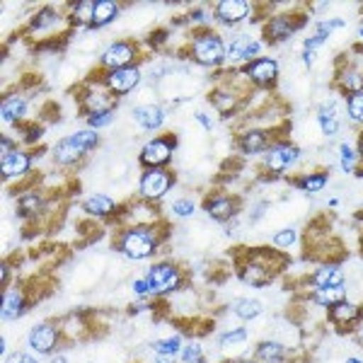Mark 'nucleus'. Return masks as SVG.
<instances>
[{"label": "nucleus", "instance_id": "obj_8", "mask_svg": "<svg viewBox=\"0 0 363 363\" xmlns=\"http://www.w3.org/2000/svg\"><path fill=\"white\" fill-rule=\"evenodd\" d=\"M140 44L138 42H128V39H121V42H112L104 49L102 58H99V68L104 70H121L128 66H138L140 61Z\"/></svg>", "mask_w": 363, "mask_h": 363}, {"label": "nucleus", "instance_id": "obj_30", "mask_svg": "<svg viewBox=\"0 0 363 363\" xmlns=\"http://www.w3.org/2000/svg\"><path fill=\"white\" fill-rule=\"evenodd\" d=\"M114 211H116L114 199H109L104 194H92L85 201V213H90L92 218H107V216H112Z\"/></svg>", "mask_w": 363, "mask_h": 363}, {"label": "nucleus", "instance_id": "obj_19", "mask_svg": "<svg viewBox=\"0 0 363 363\" xmlns=\"http://www.w3.org/2000/svg\"><path fill=\"white\" fill-rule=\"evenodd\" d=\"M203 211L213 220H233L240 213V199L230 194H216L203 201Z\"/></svg>", "mask_w": 363, "mask_h": 363}, {"label": "nucleus", "instance_id": "obj_33", "mask_svg": "<svg viewBox=\"0 0 363 363\" xmlns=\"http://www.w3.org/2000/svg\"><path fill=\"white\" fill-rule=\"evenodd\" d=\"M42 206H44V199H42L39 191H34V189L22 191L20 199H17V208H20V216H37Z\"/></svg>", "mask_w": 363, "mask_h": 363}, {"label": "nucleus", "instance_id": "obj_26", "mask_svg": "<svg viewBox=\"0 0 363 363\" xmlns=\"http://www.w3.org/2000/svg\"><path fill=\"white\" fill-rule=\"evenodd\" d=\"M58 22H61V13L54 5H46V8L37 10L29 20V32H51Z\"/></svg>", "mask_w": 363, "mask_h": 363}, {"label": "nucleus", "instance_id": "obj_1", "mask_svg": "<svg viewBox=\"0 0 363 363\" xmlns=\"http://www.w3.org/2000/svg\"><path fill=\"white\" fill-rule=\"evenodd\" d=\"M160 228L165 225H128L116 240V250L124 252L128 259H145V257L155 255V250L160 247Z\"/></svg>", "mask_w": 363, "mask_h": 363}, {"label": "nucleus", "instance_id": "obj_13", "mask_svg": "<svg viewBox=\"0 0 363 363\" xmlns=\"http://www.w3.org/2000/svg\"><path fill=\"white\" fill-rule=\"evenodd\" d=\"M238 274L245 284L252 286V289H264V286L272 284L274 277H277L272 269L267 264H262L259 259H255L250 252H245V262H238Z\"/></svg>", "mask_w": 363, "mask_h": 363}, {"label": "nucleus", "instance_id": "obj_7", "mask_svg": "<svg viewBox=\"0 0 363 363\" xmlns=\"http://www.w3.org/2000/svg\"><path fill=\"white\" fill-rule=\"evenodd\" d=\"M145 284H148V296H167L174 294V291L182 286V272L179 267L167 264V262H160V264H153L145 272Z\"/></svg>", "mask_w": 363, "mask_h": 363}, {"label": "nucleus", "instance_id": "obj_16", "mask_svg": "<svg viewBox=\"0 0 363 363\" xmlns=\"http://www.w3.org/2000/svg\"><path fill=\"white\" fill-rule=\"evenodd\" d=\"M32 153H27V150H13L10 155H3L0 157V174H3V179H20V177H27L29 169H32Z\"/></svg>", "mask_w": 363, "mask_h": 363}, {"label": "nucleus", "instance_id": "obj_11", "mask_svg": "<svg viewBox=\"0 0 363 363\" xmlns=\"http://www.w3.org/2000/svg\"><path fill=\"white\" fill-rule=\"evenodd\" d=\"M61 339H63V330L58 322H42V325H37L27 335V344L37 354H54V349L61 344Z\"/></svg>", "mask_w": 363, "mask_h": 363}, {"label": "nucleus", "instance_id": "obj_36", "mask_svg": "<svg viewBox=\"0 0 363 363\" xmlns=\"http://www.w3.org/2000/svg\"><path fill=\"white\" fill-rule=\"evenodd\" d=\"M347 114L354 124L363 126V90L354 92V95H347Z\"/></svg>", "mask_w": 363, "mask_h": 363}, {"label": "nucleus", "instance_id": "obj_35", "mask_svg": "<svg viewBox=\"0 0 363 363\" xmlns=\"http://www.w3.org/2000/svg\"><path fill=\"white\" fill-rule=\"evenodd\" d=\"M150 347H153L155 354L177 356L179 351H182V347H184V344H182V337L174 335V337H167V339H157V342H153Z\"/></svg>", "mask_w": 363, "mask_h": 363}, {"label": "nucleus", "instance_id": "obj_22", "mask_svg": "<svg viewBox=\"0 0 363 363\" xmlns=\"http://www.w3.org/2000/svg\"><path fill=\"white\" fill-rule=\"evenodd\" d=\"M27 310V298L22 289H5L3 294V308H0V315H3L5 322L22 318V313Z\"/></svg>", "mask_w": 363, "mask_h": 363}, {"label": "nucleus", "instance_id": "obj_47", "mask_svg": "<svg viewBox=\"0 0 363 363\" xmlns=\"http://www.w3.org/2000/svg\"><path fill=\"white\" fill-rule=\"evenodd\" d=\"M303 63L310 68L315 63V51H303Z\"/></svg>", "mask_w": 363, "mask_h": 363}, {"label": "nucleus", "instance_id": "obj_45", "mask_svg": "<svg viewBox=\"0 0 363 363\" xmlns=\"http://www.w3.org/2000/svg\"><path fill=\"white\" fill-rule=\"evenodd\" d=\"M131 289H133V294H136L138 298H145L148 296V284H145V279H136L131 284Z\"/></svg>", "mask_w": 363, "mask_h": 363}, {"label": "nucleus", "instance_id": "obj_34", "mask_svg": "<svg viewBox=\"0 0 363 363\" xmlns=\"http://www.w3.org/2000/svg\"><path fill=\"white\" fill-rule=\"evenodd\" d=\"M230 308L240 320H255L262 315V303L255 301V298H238Z\"/></svg>", "mask_w": 363, "mask_h": 363}, {"label": "nucleus", "instance_id": "obj_17", "mask_svg": "<svg viewBox=\"0 0 363 363\" xmlns=\"http://www.w3.org/2000/svg\"><path fill=\"white\" fill-rule=\"evenodd\" d=\"M262 54V42L252 39L250 34H238L230 44H228V61L233 63H245L247 66L250 61L259 58Z\"/></svg>", "mask_w": 363, "mask_h": 363}, {"label": "nucleus", "instance_id": "obj_28", "mask_svg": "<svg viewBox=\"0 0 363 363\" xmlns=\"http://www.w3.org/2000/svg\"><path fill=\"white\" fill-rule=\"evenodd\" d=\"M318 121H320V128L327 138L337 136L339 128H342V121H339V114H337V102H327L320 107L318 112Z\"/></svg>", "mask_w": 363, "mask_h": 363}, {"label": "nucleus", "instance_id": "obj_50", "mask_svg": "<svg viewBox=\"0 0 363 363\" xmlns=\"http://www.w3.org/2000/svg\"><path fill=\"white\" fill-rule=\"evenodd\" d=\"M356 153H359V157H361V160H363V133H361V136H359V150H356Z\"/></svg>", "mask_w": 363, "mask_h": 363}, {"label": "nucleus", "instance_id": "obj_27", "mask_svg": "<svg viewBox=\"0 0 363 363\" xmlns=\"http://www.w3.org/2000/svg\"><path fill=\"white\" fill-rule=\"evenodd\" d=\"M95 3L97 0H78L70 5L68 22L73 27H92V15H95Z\"/></svg>", "mask_w": 363, "mask_h": 363}, {"label": "nucleus", "instance_id": "obj_12", "mask_svg": "<svg viewBox=\"0 0 363 363\" xmlns=\"http://www.w3.org/2000/svg\"><path fill=\"white\" fill-rule=\"evenodd\" d=\"M298 157H301L298 145L289 143V140H279V143H274L272 148L267 150L264 169H267V172H272V174H284L291 165H296Z\"/></svg>", "mask_w": 363, "mask_h": 363}, {"label": "nucleus", "instance_id": "obj_49", "mask_svg": "<svg viewBox=\"0 0 363 363\" xmlns=\"http://www.w3.org/2000/svg\"><path fill=\"white\" fill-rule=\"evenodd\" d=\"M10 284V264H3V286Z\"/></svg>", "mask_w": 363, "mask_h": 363}, {"label": "nucleus", "instance_id": "obj_23", "mask_svg": "<svg viewBox=\"0 0 363 363\" xmlns=\"http://www.w3.org/2000/svg\"><path fill=\"white\" fill-rule=\"evenodd\" d=\"M310 289H327V286H342L344 284V272L337 264H320L313 272V277L308 279Z\"/></svg>", "mask_w": 363, "mask_h": 363}, {"label": "nucleus", "instance_id": "obj_37", "mask_svg": "<svg viewBox=\"0 0 363 363\" xmlns=\"http://www.w3.org/2000/svg\"><path fill=\"white\" fill-rule=\"evenodd\" d=\"M87 119V128H95V131H99V128L114 124L116 119V109H104V112H97V114H90L85 116Z\"/></svg>", "mask_w": 363, "mask_h": 363}, {"label": "nucleus", "instance_id": "obj_43", "mask_svg": "<svg viewBox=\"0 0 363 363\" xmlns=\"http://www.w3.org/2000/svg\"><path fill=\"white\" fill-rule=\"evenodd\" d=\"M344 27V20L342 17H332V20H322L315 25V34H325V37H330L335 29H342Z\"/></svg>", "mask_w": 363, "mask_h": 363}, {"label": "nucleus", "instance_id": "obj_38", "mask_svg": "<svg viewBox=\"0 0 363 363\" xmlns=\"http://www.w3.org/2000/svg\"><path fill=\"white\" fill-rule=\"evenodd\" d=\"M356 160H359V153L351 145L347 143L339 145V165H342V172H354Z\"/></svg>", "mask_w": 363, "mask_h": 363}, {"label": "nucleus", "instance_id": "obj_53", "mask_svg": "<svg viewBox=\"0 0 363 363\" xmlns=\"http://www.w3.org/2000/svg\"><path fill=\"white\" fill-rule=\"evenodd\" d=\"M235 363H259V361H252V359H242V361H235Z\"/></svg>", "mask_w": 363, "mask_h": 363}, {"label": "nucleus", "instance_id": "obj_29", "mask_svg": "<svg viewBox=\"0 0 363 363\" xmlns=\"http://www.w3.org/2000/svg\"><path fill=\"white\" fill-rule=\"evenodd\" d=\"M344 298H347V286H327V289H315L313 294H310V301L315 303V306H322V308H332L337 306V303H342Z\"/></svg>", "mask_w": 363, "mask_h": 363}, {"label": "nucleus", "instance_id": "obj_54", "mask_svg": "<svg viewBox=\"0 0 363 363\" xmlns=\"http://www.w3.org/2000/svg\"><path fill=\"white\" fill-rule=\"evenodd\" d=\"M347 363H363L361 359H347Z\"/></svg>", "mask_w": 363, "mask_h": 363}, {"label": "nucleus", "instance_id": "obj_15", "mask_svg": "<svg viewBox=\"0 0 363 363\" xmlns=\"http://www.w3.org/2000/svg\"><path fill=\"white\" fill-rule=\"evenodd\" d=\"M257 5L247 3V0H220V3L213 5V17L220 22V25H240L242 20H247L255 13Z\"/></svg>", "mask_w": 363, "mask_h": 363}, {"label": "nucleus", "instance_id": "obj_32", "mask_svg": "<svg viewBox=\"0 0 363 363\" xmlns=\"http://www.w3.org/2000/svg\"><path fill=\"white\" fill-rule=\"evenodd\" d=\"M327 182H330V174L327 172H313V174H303V177L294 179V184L298 189L308 191V194H318L327 186Z\"/></svg>", "mask_w": 363, "mask_h": 363}, {"label": "nucleus", "instance_id": "obj_10", "mask_svg": "<svg viewBox=\"0 0 363 363\" xmlns=\"http://www.w3.org/2000/svg\"><path fill=\"white\" fill-rule=\"evenodd\" d=\"M242 75L255 87L269 90V87H274L279 80V63L274 61V58L259 56V58H255V61H250L247 66H242Z\"/></svg>", "mask_w": 363, "mask_h": 363}, {"label": "nucleus", "instance_id": "obj_6", "mask_svg": "<svg viewBox=\"0 0 363 363\" xmlns=\"http://www.w3.org/2000/svg\"><path fill=\"white\" fill-rule=\"evenodd\" d=\"M174 150H177V136L165 133V136H157L153 140H148V143L140 148L138 162L145 169H162L165 165H169Z\"/></svg>", "mask_w": 363, "mask_h": 363}, {"label": "nucleus", "instance_id": "obj_24", "mask_svg": "<svg viewBox=\"0 0 363 363\" xmlns=\"http://www.w3.org/2000/svg\"><path fill=\"white\" fill-rule=\"evenodd\" d=\"M335 87L347 95H354V92L363 90V70L354 68V66H344L342 70L335 73Z\"/></svg>", "mask_w": 363, "mask_h": 363}, {"label": "nucleus", "instance_id": "obj_2", "mask_svg": "<svg viewBox=\"0 0 363 363\" xmlns=\"http://www.w3.org/2000/svg\"><path fill=\"white\" fill-rule=\"evenodd\" d=\"M186 56L199 66L216 68L228 58V46L218 32L213 29H199L191 34V42L186 46Z\"/></svg>", "mask_w": 363, "mask_h": 363}, {"label": "nucleus", "instance_id": "obj_39", "mask_svg": "<svg viewBox=\"0 0 363 363\" xmlns=\"http://www.w3.org/2000/svg\"><path fill=\"white\" fill-rule=\"evenodd\" d=\"M179 359H182V363H203V361H206V359H203L201 344H196V342L184 344L182 351H179Z\"/></svg>", "mask_w": 363, "mask_h": 363}, {"label": "nucleus", "instance_id": "obj_31", "mask_svg": "<svg viewBox=\"0 0 363 363\" xmlns=\"http://www.w3.org/2000/svg\"><path fill=\"white\" fill-rule=\"evenodd\" d=\"M286 347L279 342H259L257 347V361L259 363H284Z\"/></svg>", "mask_w": 363, "mask_h": 363}, {"label": "nucleus", "instance_id": "obj_48", "mask_svg": "<svg viewBox=\"0 0 363 363\" xmlns=\"http://www.w3.org/2000/svg\"><path fill=\"white\" fill-rule=\"evenodd\" d=\"M174 356H165V354H155V363H172Z\"/></svg>", "mask_w": 363, "mask_h": 363}, {"label": "nucleus", "instance_id": "obj_25", "mask_svg": "<svg viewBox=\"0 0 363 363\" xmlns=\"http://www.w3.org/2000/svg\"><path fill=\"white\" fill-rule=\"evenodd\" d=\"M121 13V3L116 0H97L95 3V15H92V29L107 27L119 17Z\"/></svg>", "mask_w": 363, "mask_h": 363}, {"label": "nucleus", "instance_id": "obj_41", "mask_svg": "<svg viewBox=\"0 0 363 363\" xmlns=\"http://www.w3.org/2000/svg\"><path fill=\"white\" fill-rule=\"evenodd\" d=\"M247 342V330L245 327H238V330H230L220 337V347H238V344H245Z\"/></svg>", "mask_w": 363, "mask_h": 363}, {"label": "nucleus", "instance_id": "obj_14", "mask_svg": "<svg viewBox=\"0 0 363 363\" xmlns=\"http://www.w3.org/2000/svg\"><path fill=\"white\" fill-rule=\"evenodd\" d=\"M238 150L245 155H257V153H267L274 143H279L277 138L272 136L269 128H245V131L238 133Z\"/></svg>", "mask_w": 363, "mask_h": 363}, {"label": "nucleus", "instance_id": "obj_9", "mask_svg": "<svg viewBox=\"0 0 363 363\" xmlns=\"http://www.w3.org/2000/svg\"><path fill=\"white\" fill-rule=\"evenodd\" d=\"M174 174L169 169H145L138 182V194L145 201H157L172 189Z\"/></svg>", "mask_w": 363, "mask_h": 363}, {"label": "nucleus", "instance_id": "obj_5", "mask_svg": "<svg viewBox=\"0 0 363 363\" xmlns=\"http://www.w3.org/2000/svg\"><path fill=\"white\" fill-rule=\"evenodd\" d=\"M99 73H102V75H92V78H87V80L104 85L114 97L131 95V92L138 87L140 78H143V73H140V66H128V68H121V70H104V68H99Z\"/></svg>", "mask_w": 363, "mask_h": 363}, {"label": "nucleus", "instance_id": "obj_18", "mask_svg": "<svg viewBox=\"0 0 363 363\" xmlns=\"http://www.w3.org/2000/svg\"><path fill=\"white\" fill-rule=\"evenodd\" d=\"M327 318H330L332 325L344 327V330H354V327L363 325V308L359 306V303L342 301V303H337V306L330 308Z\"/></svg>", "mask_w": 363, "mask_h": 363}, {"label": "nucleus", "instance_id": "obj_46", "mask_svg": "<svg viewBox=\"0 0 363 363\" xmlns=\"http://www.w3.org/2000/svg\"><path fill=\"white\" fill-rule=\"evenodd\" d=\"M194 119H196V121H199V124H201L203 128H206V131H208V128H211V126H213V121H211V119H208V116H206V114H203V112H196V114H194Z\"/></svg>", "mask_w": 363, "mask_h": 363}, {"label": "nucleus", "instance_id": "obj_44", "mask_svg": "<svg viewBox=\"0 0 363 363\" xmlns=\"http://www.w3.org/2000/svg\"><path fill=\"white\" fill-rule=\"evenodd\" d=\"M3 363H37V359H34V356H29V354H25V351H15V354L5 356Z\"/></svg>", "mask_w": 363, "mask_h": 363}, {"label": "nucleus", "instance_id": "obj_40", "mask_svg": "<svg viewBox=\"0 0 363 363\" xmlns=\"http://www.w3.org/2000/svg\"><path fill=\"white\" fill-rule=\"evenodd\" d=\"M296 240H298L296 228H284V230H279L277 235H274V247H277V250H289V247H294V245H296Z\"/></svg>", "mask_w": 363, "mask_h": 363}, {"label": "nucleus", "instance_id": "obj_3", "mask_svg": "<svg viewBox=\"0 0 363 363\" xmlns=\"http://www.w3.org/2000/svg\"><path fill=\"white\" fill-rule=\"evenodd\" d=\"M97 143H99V133L95 128L75 131L73 136L61 138L54 148H51V160H54L58 167H73V165H78Z\"/></svg>", "mask_w": 363, "mask_h": 363}, {"label": "nucleus", "instance_id": "obj_51", "mask_svg": "<svg viewBox=\"0 0 363 363\" xmlns=\"http://www.w3.org/2000/svg\"><path fill=\"white\" fill-rule=\"evenodd\" d=\"M5 349H8V342H5V337H3V339H0V354H3V356H5Z\"/></svg>", "mask_w": 363, "mask_h": 363}, {"label": "nucleus", "instance_id": "obj_55", "mask_svg": "<svg viewBox=\"0 0 363 363\" xmlns=\"http://www.w3.org/2000/svg\"><path fill=\"white\" fill-rule=\"evenodd\" d=\"M359 37H361V42H363V25H361V29H359Z\"/></svg>", "mask_w": 363, "mask_h": 363}, {"label": "nucleus", "instance_id": "obj_21", "mask_svg": "<svg viewBox=\"0 0 363 363\" xmlns=\"http://www.w3.org/2000/svg\"><path fill=\"white\" fill-rule=\"evenodd\" d=\"M133 119L145 131H157L165 124V109L160 104H138L133 107Z\"/></svg>", "mask_w": 363, "mask_h": 363}, {"label": "nucleus", "instance_id": "obj_4", "mask_svg": "<svg viewBox=\"0 0 363 363\" xmlns=\"http://www.w3.org/2000/svg\"><path fill=\"white\" fill-rule=\"evenodd\" d=\"M308 8L303 13H277V15H269V20L262 25V39L267 44H284L289 42L291 37L298 32L301 27L308 25Z\"/></svg>", "mask_w": 363, "mask_h": 363}, {"label": "nucleus", "instance_id": "obj_42", "mask_svg": "<svg viewBox=\"0 0 363 363\" xmlns=\"http://www.w3.org/2000/svg\"><path fill=\"white\" fill-rule=\"evenodd\" d=\"M194 201L191 199H177V201H172V213L177 216V218H189V216H194Z\"/></svg>", "mask_w": 363, "mask_h": 363}, {"label": "nucleus", "instance_id": "obj_20", "mask_svg": "<svg viewBox=\"0 0 363 363\" xmlns=\"http://www.w3.org/2000/svg\"><path fill=\"white\" fill-rule=\"evenodd\" d=\"M0 116H3V124L20 126L27 116V99L22 97L20 92H10V95H5L3 104H0Z\"/></svg>", "mask_w": 363, "mask_h": 363}, {"label": "nucleus", "instance_id": "obj_52", "mask_svg": "<svg viewBox=\"0 0 363 363\" xmlns=\"http://www.w3.org/2000/svg\"><path fill=\"white\" fill-rule=\"evenodd\" d=\"M51 363H68V361H66V356H54V361Z\"/></svg>", "mask_w": 363, "mask_h": 363}]
</instances>
